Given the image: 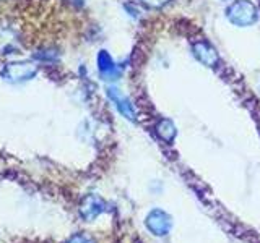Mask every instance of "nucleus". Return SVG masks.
Wrapping results in <instances>:
<instances>
[{
    "instance_id": "3",
    "label": "nucleus",
    "mask_w": 260,
    "mask_h": 243,
    "mask_svg": "<svg viewBox=\"0 0 260 243\" xmlns=\"http://www.w3.org/2000/svg\"><path fill=\"white\" fill-rule=\"evenodd\" d=\"M108 96H109V99H111L114 104H116L117 110H119L125 118L132 120V122L137 120L135 107H134V104L130 102L128 97H125V96L122 94V93L119 91V89H116V88H109V89H108Z\"/></svg>"
},
{
    "instance_id": "7",
    "label": "nucleus",
    "mask_w": 260,
    "mask_h": 243,
    "mask_svg": "<svg viewBox=\"0 0 260 243\" xmlns=\"http://www.w3.org/2000/svg\"><path fill=\"white\" fill-rule=\"evenodd\" d=\"M156 135L159 136V140H162L165 143H171L174 140L176 136V127L171 120L168 118H162L158 122L156 125Z\"/></svg>"
},
{
    "instance_id": "2",
    "label": "nucleus",
    "mask_w": 260,
    "mask_h": 243,
    "mask_svg": "<svg viewBox=\"0 0 260 243\" xmlns=\"http://www.w3.org/2000/svg\"><path fill=\"white\" fill-rule=\"evenodd\" d=\"M145 225L154 237H166L171 232V227H173V217L161 209H153L151 213L146 216Z\"/></svg>"
},
{
    "instance_id": "6",
    "label": "nucleus",
    "mask_w": 260,
    "mask_h": 243,
    "mask_svg": "<svg viewBox=\"0 0 260 243\" xmlns=\"http://www.w3.org/2000/svg\"><path fill=\"white\" fill-rule=\"evenodd\" d=\"M104 211H106V205L98 196H88L80 208V213L86 221H91V219L98 217Z\"/></svg>"
},
{
    "instance_id": "5",
    "label": "nucleus",
    "mask_w": 260,
    "mask_h": 243,
    "mask_svg": "<svg viewBox=\"0 0 260 243\" xmlns=\"http://www.w3.org/2000/svg\"><path fill=\"white\" fill-rule=\"evenodd\" d=\"M98 67H100L104 79H117L120 76V68L112 62L111 55L106 51H101L98 55Z\"/></svg>"
},
{
    "instance_id": "1",
    "label": "nucleus",
    "mask_w": 260,
    "mask_h": 243,
    "mask_svg": "<svg viewBox=\"0 0 260 243\" xmlns=\"http://www.w3.org/2000/svg\"><path fill=\"white\" fill-rule=\"evenodd\" d=\"M226 15L231 23L238 24V26H250L257 21L258 12L257 7L249 0H238L228 7Z\"/></svg>"
},
{
    "instance_id": "8",
    "label": "nucleus",
    "mask_w": 260,
    "mask_h": 243,
    "mask_svg": "<svg viewBox=\"0 0 260 243\" xmlns=\"http://www.w3.org/2000/svg\"><path fill=\"white\" fill-rule=\"evenodd\" d=\"M142 2L146 7H150V8H161V7H165L166 4H169L171 0H142Z\"/></svg>"
},
{
    "instance_id": "9",
    "label": "nucleus",
    "mask_w": 260,
    "mask_h": 243,
    "mask_svg": "<svg viewBox=\"0 0 260 243\" xmlns=\"http://www.w3.org/2000/svg\"><path fill=\"white\" fill-rule=\"evenodd\" d=\"M69 243H94L91 238L88 237V235H83V233H78L75 237H72Z\"/></svg>"
},
{
    "instance_id": "4",
    "label": "nucleus",
    "mask_w": 260,
    "mask_h": 243,
    "mask_svg": "<svg viewBox=\"0 0 260 243\" xmlns=\"http://www.w3.org/2000/svg\"><path fill=\"white\" fill-rule=\"evenodd\" d=\"M193 55L197 57V60L202 62L207 67H213L218 62V54L213 47H211L205 40H200V43L193 44Z\"/></svg>"
}]
</instances>
